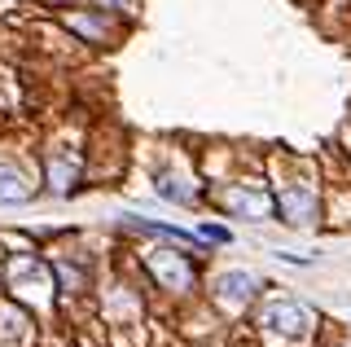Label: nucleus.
Returning a JSON list of instances; mask_svg holds the SVG:
<instances>
[{
  "label": "nucleus",
  "mask_w": 351,
  "mask_h": 347,
  "mask_svg": "<svg viewBox=\"0 0 351 347\" xmlns=\"http://www.w3.org/2000/svg\"><path fill=\"white\" fill-rule=\"evenodd\" d=\"M219 286H224L228 295H250V290H255V281H250V277H241V273H233V277H224V281H219Z\"/></svg>",
  "instance_id": "1"
}]
</instances>
